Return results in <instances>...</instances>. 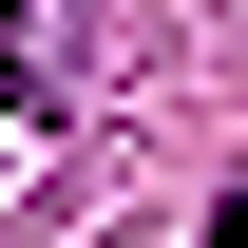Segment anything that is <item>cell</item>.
Masks as SVG:
<instances>
[{"mask_svg":"<svg viewBox=\"0 0 248 248\" xmlns=\"http://www.w3.org/2000/svg\"><path fill=\"white\" fill-rule=\"evenodd\" d=\"M191 248H248V210H210V229H191Z\"/></svg>","mask_w":248,"mask_h":248,"instance_id":"obj_2","label":"cell"},{"mask_svg":"<svg viewBox=\"0 0 248 248\" xmlns=\"http://www.w3.org/2000/svg\"><path fill=\"white\" fill-rule=\"evenodd\" d=\"M0 95H19V115L77 95V0H0Z\"/></svg>","mask_w":248,"mask_h":248,"instance_id":"obj_1","label":"cell"}]
</instances>
